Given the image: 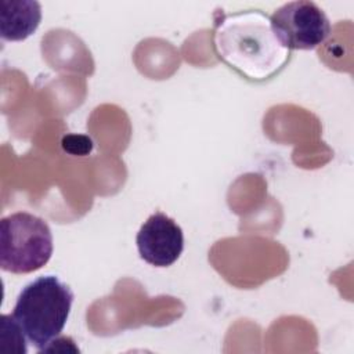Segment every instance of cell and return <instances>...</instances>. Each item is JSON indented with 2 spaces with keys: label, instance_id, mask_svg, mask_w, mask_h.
I'll return each mask as SVG.
<instances>
[{
  "label": "cell",
  "instance_id": "cell-1",
  "mask_svg": "<svg viewBox=\"0 0 354 354\" xmlns=\"http://www.w3.org/2000/svg\"><path fill=\"white\" fill-rule=\"evenodd\" d=\"M213 44L225 65L254 83L272 79L290 59V50L281 43L270 17L260 10L217 15Z\"/></svg>",
  "mask_w": 354,
  "mask_h": 354
},
{
  "label": "cell",
  "instance_id": "cell-2",
  "mask_svg": "<svg viewBox=\"0 0 354 354\" xmlns=\"http://www.w3.org/2000/svg\"><path fill=\"white\" fill-rule=\"evenodd\" d=\"M72 303L73 292L65 282L43 275L19 292L12 317L28 342L41 351L64 330Z\"/></svg>",
  "mask_w": 354,
  "mask_h": 354
},
{
  "label": "cell",
  "instance_id": "cell-3",
  "mask_svg": "<svg viewBox=\"0 0 354 354\" xmlns=\"http://www.w3.org/2000/svg\"><path fill=\"white\" fill-rule=\"evenodd\" d=\"M53 254V234L39 216L17 212L0 221V266L12 274L44 267Z\"/></svg>",
  "mask_w": 354,
  "mask_h": 354
},
{
  "label": "cell",
  "instance_id": "cell-4",
  "mask_svg": "<svg viewBox=\"0 0 354 354\" xmlns=\"http://www.w3.org/2000/svg\"><path fill=\"white\" fill-rule=\"evenodd\" d=\"M281 43L292 50H314L330 35L332 26L314 1L296 0L278 7L270 17Z\"/></svg>",
  "mask_w": 354,
  "mask_h": 354
},
{
  "label": "cell",
  "instance_id": "cell-5",
  "mask_svg": "<svg viewBox=\"0 0 354 354\" xmlns=\"http://www.w3.org/2000/svg\"><path fill=\"white\" fill-rule=\"evenodd\" d=\"M136 243L140 257L155 267L174 264L184 250V232L167 214L156 212L140 227Z\"/></svg>",
  "mask_w": 354,
  "mask_h": 354
},
{
  "label": "cell",
  "instance_id": "cell-6",
  "mask_svg": "<svg viewBox=\"0 0 354 354\" xmlns=\"http://www.w3.org/2000/svg\"><path fill=\"white\" fill-rule=\"evenodd\" d=\"M41 21V7L33 0L0 1V35L7 41H22L36 32Z\"/></svg>",
  "mask_w": 354,
  "mask_h": 354
},
{
  "label": "cell",
  "instance_id": "cell-7",
  "mask_svg": "<svg viewBox=\"0 0 354 354\" xmlns=\"http://www.w3.org/2000/svg\"><path fill=\"white\" fill-rule=\"evenodd\" d=\"M62 148L73 155H86L93 149V142L84 136H66L62 140Z\"/></svg>",
  "mask_w": 354,
  "mask_h": 354
}]
</instances>
